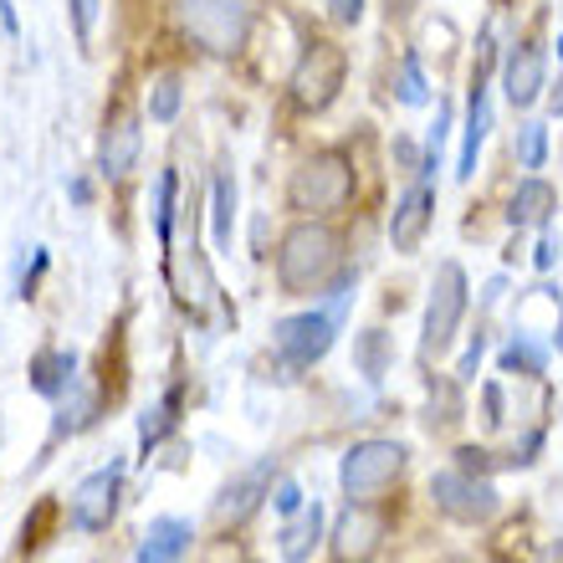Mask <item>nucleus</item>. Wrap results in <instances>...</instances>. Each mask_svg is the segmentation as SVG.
<instances>
[{"label": "nucleus", "instance_id": "nucleus-16", "mask_svg": "<svg viewBox=\"0 0 563 563\" xmlns=\"http://www.w3.org/2000/svg\"><path fill=\"white\" fill-rule=\"evenodd\" d=\"M553 210H559V190H553L543 175H528L512 190V206H507V221L518 225V231H543L553 221Z\"/></svg>", "mask_w": 563, "mask_h": 563}, {"label": "nucleus", "instance_id": "nucleus-5", "mask_svg": "<svg viewBox=\"0 0 563 563\" xmlns=\"http://www.w3.org/2000/svg\"><path fill=\"white\" fill-rule=\"evenodd\" d=\"M179 26L190 31L195 46H206L210 57H236L246 46V31H252V15L241 0H175Z\"/></svg>", "mask_w": 563, "mask_h": 563}, {"label": "nucleus", "instance_id": "nucleus-36", "mask_svg": "<svg viewBox=\"0 0 563 563\" xmlns=\"http://www.w3.org/2000/svg\"><path fill=\"white\" fill-rule=\"evenodd\" d=\"M549 113L553 119H563V73H559V82H553V92H549Z\"/></svg>", "mask_w": 563, "mask_h": 563}, {"label": "nucleus", "instance_id": "nucleus-39", "mask_svg": "<svg viewBox=\"0 0 563 563\" xmlns=\"http://www.w3.org/2000/svg\"><path fill=\"white\" fill-rule=\"evenodd\" d=\"M559 57H563V36H559Z\"/></svg>", "mask_w": 563, "mask_h": 563}, {"label": "nucleus", "instance_id": "nucleus-26", "mask_svg": "<svg viewBox=\"0 0 563 563\" xmlns=\"http://www.w3.org/2000/svg\"><path fill=\"white\" fill-rule=\"evenodd\" d=\"M512 154H518L522 169H543V159H549V123L528 119L518 129V139H512Z\"/></svg>", "mask_w": 563, "mask_h": 563}, {"label": "nucleus", "instance_id": "nucleus-22", "mask_svg": "<svg viewBox=\"0 0 563 563\" xmlns=\"http://www.w3.org/2000/svg\"><path fill=\"white\" fill-rule=\"evenodd\" d=\"M389 364H395V343H389L385 328L358 333V339H354V369L364 374V379H385Z\"/></svg>", "mask_w": 563, "mask_h": 563}, {"label": "nucleus", "instance_id": "nucleus-35", "mask_svg": "<svg viewBox=\"0 0 563 563\" xmlns=\"http://www.w3.org/2000/svg\"><path fill=\"white\" fill-rule=\"evenodd\" d=\"M0 26H5V36H21V21H15V5H11V0H0Z\"/></svg>", "mask_w": 563, "mask_h": 563}, {"label": "nucleus", "instance_id": "nucleus-17", "mask_svg": "<svg viewBox=\"0 0 563 563\" xmlns=\"http://www.w3.org/2000/svg\"><path fill=\"white\" fill-rule=\"evenodd\" d=\"M318 543H323V503H302V512H292V522L282 528L277 553L282 563H308Z\"/></svg>", "mask_w": 563, "mask_h": 563}, {"label": "nucleus", "instance_id": "nucleus-10", "mask_svg": "<svg viewBox=\"0 0 563 563\" xmlns=\"http://www.w3.org/2000/svg\"><path fill=\"white\" fill-rule=\"evenodd\" d=\"M272 476H277V456L252 461L246 472H236L221 487V497H216V507H210V518L221 522V528H236V522H246L256 507L272 497Z\"/></svg>", "mask_w": 563, "mask_h": 563}, {"label": "nucleus", "instance_id": "nucleus-38", "mask_svg": "<svg viewBox=\"0 0 563 563\" xmlns=\"http://www.w3.org/2000/svg\"><path fill=\"white\" fill-rule=\"evenodd\" d=\"M553 349L563 354V302H559V328H553Z\"/></svg>", "mask_w": 563, "mask_h": 563}, {"label": "nucleus", "instance_id": "nucleus-12", "mask_svg": "<svg viewBox=\"0 0 563 563\" xmlns=\"http://www.w3.org/2000/svg\"><path fill=\"white\" fill-rule=\"evenodd\" d=\"M430 221H435V185H430V179H416V185L400 195L395 216H389V246L400 256H416L426 231H430Z\"/></svg>", "mask_w": 563, "mask_h": 563}, {"label": "nucleus", "instance_id": "nucleus-14", "mask_svg": "<svg viewBox=\"0 0 563 563\" xmlns=\"http://www.w3.org/2000/svg\"><path fill=\"white\" fill-rule=\"evenodd\" d=\"M385 538V518L369 512V503H349V512L333 528V559L339 563H369Z\"/></svg>", "mask_w": 563, "mask_h": 563}, {"label": "nucleus", "instance_id": "nucleus-33", "mask_svg": "<svg viewBox=\"0 0 563 563\" xmlns=\"http://www.w3.org/2000/svg\"><path fill=\"white\" fill-rule=\"evenodd\" d=\"M328 15H333L339 26H358V21H364V0H328Z\"/></svg>", "mask_w": 563, "mask_h": 563}, {"label": "nucleus", "instance_id": "nucleus-9", "mask_svg": "<svg viewBox=\"0 0 563 563\" xmlns=\"http://www.w3.org/2000/svg\"><path fill=\"white\" fill-rule=\"evenodd\" d=\"M123 497V461H108L103 472H92L77 482L73 492V528L77 533H103L108 522L119 518Z\"/></svg>", "mask_w": 563, "mask_h": 563}, {"label": "nucleus", "instance_id": "nucleus-8", "mask_svg": "<svg viewBox=\"0 0 563 563\" xmlns=\"http://www.w3.org/2000/svg\"><path fill=\"white\" fill-rule=\"evenodd\" d=\"M430 497H435V507H441L451 522H466V528H476V522H492L497 512H503V497H497V487H492L487 476L476 472H435L430 476Z\"/></svg>", "mask_w": 563, "mask_h": 563}, {"label": "nucleus", "instance_id": "nucleus-11", "mask_svg": "<svg viewBox=\"0 0 563 563\" xmlns=\"http://www.w3.org/2000/svg\"><path fill=\"white\" fill-rule=\"evenodd\" d=\"M543 88H549V57H543V46L538 42H512L503 57V92L507 103L518 108H533L538 98H543Z\"/></svg>", "mask_w": 563, "mask_h": 563}, {"label": "nucleus", "instance_id": "nucleus-6", "mask_svg": "<svg viewBox=\"0 0 563 563\" xmlns=\"http://www.w3.org/2000/svg\"><path fill=\"white\" fill-rule=\"evenodd\" d=\"M405 451L400 441H358L349 445V456L339 466V487L349 503H379L405 472Z\"/></svg>", "mask_w": 563, "mask_h": 563}, {"label": "nucleus", "instance_id": "nucleus-32", "mask_svg": "<svg viewBox=\"0 0 563 563\" xmlns=\"http://www.w3.org/2000/svg\"><path fill=\"white\" fill-rule=\"evenodd\" d=\"M559 256H563V241L559 236H538V246H533V267L538 272H553V267H559Z\"/></svg>", "mask_w": 563, "mask_h": 563}, {"label": "nucleus", "instance_id": "nucleus-37", "mask_svg": "<svg viewBox=\"0 0 563 563\" xmlns=\"http://www.w3.org/2000/svg\"><path fill=\"white\" fill-rule=\"evenodd\" d=\"M538 563H563V538H559V543H549V549H543V559H538Z\"/></svg>", "mask_w": 563, "mask_h": 563}, {"label": "nucleus", "instance_id": "nucleus-18", "mask_svg": "<svg viewBox=\"0 0 563 563\" xmlns=\"http://www.w3.org/2000/svg\"><path fill=\"white\" fill-rule=\"evenodd\" d=\"M190 522L185 518H154L144 543H139V563H179L190 553Z\"/></svg>", "mask_w": 563, "mask_h": 563}, {"label": "nucleus", "instance_id": "nucleus-23", "mask_svg": "<svg viewBox=\"0 0 563 563\" xmlns=\"http://www.w3.org/2000/svg\"><path fill=\"white\" fill-rule=\"evenodd\" d=\"M497 364H503V374H528V379H538V374L549 369V349L533 343L528 333H512V343L497 354Z\"/></svg>", "mask_w": 563, "mask_h": 563}, {"label": "nucleus", "instance_id": "nucleus-29", "mask_svg": "<svg viewBox=\"0 0 563 563\" xmlns=\"http://www.w3.org/2000/svg\"><path fill=\"white\" fill-rule=\"evenodd\" d=\"M67 5H73L77 42H92V26H98V5H103V0H67Z\"/></svg>", "mask_w": 563, "mask_h": 563}, {"label": "nucleus", "instance_id": "nucleus-3", "mask_svg": "<svg viewBox=\"0 0 563 563\" xmlns=\"http://www.w3.org/2000/svg\"><path fill=\"white\" fill-rule=\"evenodd\" d=\"M466 302H472V282L461 262H441L435 277H430V297H426V318H420V358H441L451 354V343L461 333V318H466Z\"/></svg>", "mask_w": 563, "mask_h": 563}, {"label": "nucleus", "instance_id": "nucleus-4", "mask_svg": "<svg viewBox=\"0 0 563 563\" xmlns=\"http://www.w3.org/2000/svg\"><path fill=\"white\" fill-rule=\"evenodd\" d=\"M343 77H349V52L339 42H323L312 36L297 57L292 77H287V98H292L297 113H323L333 98L343 92Z\"/></svg>", "mask_w": 563, "mask_h": 563}, {"label": "nucleus", "instance_id": "nucleus-15", "mask_svg": "<svg viewBox=\"0 0 563 563\" xmlns=\"http://www.w3.org/2000/svg\"><path fill=\"white\" fill-rule=\"evenodd\" d=\"M139 144H144L139 139V119L129 108H113L103 119V139H98V169L108 179H123L139 164Z\"/></svg>", "mask_w": 563, "mask_h": 563}, {"label": "nucleus", "instance_id": "nucleus-19", "mask_svg": "<svg viewBox=\"0 0 563 563\" xmlns=\"http://www.w3.org/2000/svg\"><path fill=\"white\" fill-rule=\"evenodd\" d=\"M73 385H77V354H67V349H46V354L31 358V389H36L42 400L57 405Z\"/></svg>", "mask_w": 563, "mask_h": 563}, {"label": "nucleus", "instance_id": "nucleus-24", "mask_svg": "<svg viewBox=\"0 0 563 563\" xmlns=\"http://www.w3.org/2000/svg\"><path fill=\"white\" fill-rule=\"evenodd\" d=\"M92 416H98V400H92L82 385H73L57 400V426H52V435H77V430L92 426Z\"/></svg>", "mask_w": 563, "mask_h": 563}, {"label": "nucleus", "instance_id": "nucleus-28", "mask_svg": "<svg viewBox=\"0 0 563 563\" xmlns=\"http://www.w3.org/2000/svg\"><path fill=\"white\" fill-rule=\"evenodd\" d=\"M148 119L154 123H175L179 119V77L164 73L154 88H148Z\"/></svg>", "mask_w": 563, "mask_h": 563}, {"label": "nucleus", "instance_id": "nucleus-13", "mask_svg": "<svg viewBox=\"0 0 563 563\" xmlns=\"http://www.w3.org/2000/svg\"><path fill=\"white\" fill-rule=\"evenodd\" d=\"M487 77H492V67H482V62H476V67H472V92H466V129H461V159H456V179H461V185H466V179L476 175V154H482V144H487V129H492Z\"/></svg>", "mask_w": 563, "mask_h": 563}, {"label": "nucleus", "instance_id": "nucleus-30", "mask_svg": "<svg viewBox=\"0 0 563 563\" xmlns=\"http://www.w3.org/2000/svg\"><path fill=\"white\" fill-rule=\"evenodd\" d=\"M272 507H277L282 518L302 512V487H297V482H277V487H272Z\"/></svg>", "mask_w": 563, "mask_h": 563}, {"label": "nucleus", "instance_id": "nucleus-31", "mask_svg": "<svg viewBox=\"0 0 563 563\" xmlns=\"http://www.w3.org/2000/svg\"><path fill=\"white\" fill-rule=\"evenodd\" d=\"M482 354H487V339L476 333L472 349H466V354H461V364H456V379H461V385H472V379H476V369H482Z\"/></svg>", "mask_w": 563, "mask_h": 563}, {"label": "nucleus", "instance_id": "nucleus-7", "mask_svg": "<svg viewBox=\"0 0 563 563\" xmlns=\"http://www.w3.org/2000/svg\"><path fill=\"white\" fill-rule=\"evenodd\" d=\"M343 333V318L333 308H308V312H292V318H277L272 323V343H277V354L292 364V369H308L318 358L339 343Z\"/></svg>", "mask_w": 563, "mask_h": 563}, {"label": "nucleus", "instance_id": "nucleus-27", "mask_svg": "<svg viewBox=\"0 0 563 563\" xmlns=\"http://www.w3.org/2000/svg\"><path fill=\"white\" fill-rule=\"evenodd\" d=\"M395 98H400L405 108H426L430 103V82H426V73H420L416 52H410V57L400 62V73H395Z\"/></svg>", "mask_w": 563, "mask_h": 563}, {"label": "nucleus", "instance_id": "nucleus-34", "mask_svg": "<svg viewBox=\"0 0 563 563\" xmlns=\"http://www.w3.org/2000/svg\"><path fill=\"white\" fill-rule=\"evenodd\" d=\"M482 410H487V416H482V420H487V426L492 430H497V426H503V385H482Z\"/></svg>", "mask_w": 563, "mask_h": 563}, {"label": "nucleus", "instance_id": "nucleus-25", "mask_svg": "<svg viewBox=\"0 0 563 563\" xmlns=\"http://www.w3.org/2000/svg\"><path fill=\"white\" fill-rule=\"evenodd\" d=\"M175 195H179V175L159 169V185H154V236H159L164 252L175 246Z\"/></svg>", "mask_w": 563, "mask_h": 563}, {"label": "nucleus", "instance_id": "nucleus-20", "mask_svg": "<svg viewBox=\"0 0 563 563\" xmlns=\"http://www.w3.org/2000/svg\"><path fill=\"white\" fill-rule=\"evenodd\" d=\"M210 236H216V252H231V236H236V175L225 164L210 179Z\"/></svg>", "mask_w": 563, "mask_h": 563}, {"label": "nucleus", "instance_id": "nucleus-1", "mask_svg": "<svg viewBox=\"0 0 563 563\" xmlns=\"http://www.w3.org/2000/svg\"><path fill=\"white\" fill-rule=\"evenodd\" d=\"M343 277V236L328 221H297L277 246V287L282 297H318Z\"/></svg>", "mask_w": 563, "mask_h": 563}, {"label": "nucleus", "instance_id": "nucleus-21", "mask_svg": "<svg viewBox=\"0 0 563 563\" xmlns=\"http://www.w3.org/2000/svg\"><path fill=\"white\" fill-rule=\"evenodd\" d=\"M175 426H179V389H169V395H159V400L144 410V420H139V456L148 461V451H159V441Z\"/></svg>", "mask_w": 563, "mask_h": 563}, {"label": "nucleus", "instance_id": "nucleus-2", "mask_svg": "<svg viewBox=\"0 0 563 563\" xmlns=\"http://www.w3.org/2000/svg\"><path fill=\"white\" fill-rule=\"evenodd\" d=\"M358 190V175H354V159L343 154V148H318L308 159L292 169L287 179V210L297 216H339Z\"/></svg>", "mask_w": 563, "mask_h": 563}]
</instances>
